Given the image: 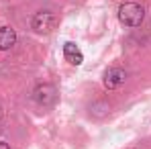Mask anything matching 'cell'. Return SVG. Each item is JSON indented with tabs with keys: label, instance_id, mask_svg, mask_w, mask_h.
Wrapping results in <instances>:
<instances>
[{
	"label": "cell",
	"instance_id": "6da1fadb",
	"mask_svg": "<svg viewBox=\"0 0 151 149\" xmlns=\"http://www.w3.org/2000/svg\"><path fill=\"white\" fill-rule=\"evenodd\" d=\"M145 19V8L137 2H125L119 6V21L125 27H139Z\"/></svg>",
	"mask_w": 151,
	"mask_h": 149
},
{
	"label": "cell",
	"instance_id": "7a4b0ae2",
	"mask_svg": "<svg viewBox=\"0 0 151 149\" xmlns=\"http://www.w3.org/2000/svg\"><path fill=\"white\" fill-rule=\"evenodd\" d=\"M31 27H33L35 33H39V35H47V33L53 31V27H55V17H53L51 12H47V10H41V12H37V14L33 17Z\"/></svg>",
	"mask_w": 151,
	"mask_h": 149
},
{
	"label": "cell",
	"instance_id": "3957f363",
	"mask_svg": "<svg viewBox=\"0 0 151 149\" xmlns=\"http://www.w3.org/2000/svg\"><path fill=\"white\" fill-rule=\"evenodd\" d=\"M125 80H127V72L123 68H108L104 72V78H102L106 90H116L119 86L125 84Z\"/></svg>",
	"mask_w": 151,
	"mask_h": 149
},
{
	"label": "cell",
	"instance_id": "277c9868",
	"mask_svg": "<svg viewBox=\"0 0 151 149\" xmlns=\"http://www.w3.org/2000/svg\"><path fill=\"white\" fill-rule=\"evenodd\" d=\"M33 98H35L37 104H41V106H51L57 100V92H55V88L51 84H41V86L35 88Z\"/></svg>",
	"mask_w": 151,
	"mask_h": 149
},
{
	"label": "cell",
	"instance_id": "5b68a950",
	"mask_svg": "<svg viewBox=\"0 0 151 149\" xmlns=\"http://www.w3.org/2000/svg\"><path fill=\"white\" fill-rule=\"evenodd\" d=\"M63 57H65L72 66H80V63L84 61V55H82L80 47H78L76 43H72V41H68V43L63 45Z\"/></svg>",
	"mask_w": 151,
	"mask_h": 149
},
{
	"label": "cell",
	"instance_id": "8992f818",
	"mask_svg": "<svg viewBox=\"0 0 151 149\" xmlns=\"http://www.w3.org/2000/svg\"><path fill=\"white\" fill-rule=\"evenodd\" d=\"M17 43V33L10 27H0V51H8Z\"/></svg>",
	"mask_w": 151,
	"mask_h": 149
},
{
	"label": "cell",
	"instance_id": "52a82bcc",
	"mask_svg": "<svg viewBox=\"0 0 151 149\" xmlns=\"http://www.w3.org/2000/svg\"><path fill=\"white\" fill-rule=\"evenodd\" d=\"M0 149H10V147H8L6 143H2V141H0Z\"/></svg>",
	"mask_w": 151,
	"mask_h": 149
},
{
	"label": "cell",
	"instance_id": "ba28073f",
	"mask_svg": "<svg viewBox=\"0 0 151 149\" xmlns=\"http://www.w3.org/2000/svg\"><path fill=\"white\" fill-rule=\"evenodd\" d=\"M0 121H2V112H0Z\"/></svg>",
	"mask_w": 151,
	"mask_h": 149
}]
</instances>
